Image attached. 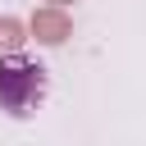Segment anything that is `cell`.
<instances>
[{
	"mask_svg": "<svg viewBox=\"0 0 146 146\" xmlns=\"http://www.w3.org/2000/svg\"><path fill=\"white\" fill-rule=\"evenodd\" d=\"M46 100V68L27 55H0V110L27 119Z\"/></svg>",
	"mask_w": 146,
	"mask_h": 146,
	"instance_id": "6da1fadb",
	"label": "cell"
},
{
	"mask_svg": "<svg viewBox=\"0 0 146 146\" xmlns=\"http://www.w3.org/2000/svg\"><path fill=\"white\" fill-rule=\"evenodd\" d=\"M27 32H32V41H36V46H64V41L73 36V18H68V9L41 5V9L27 18Z\"/></svg>",
	"mask_w": 146,
	"mask_h": 146,
	"instance_id": "7a4b0ae2",
	"label": "cell"
},
{
	"mask_svg": "<svg viewBox=\"0 0 146 146\" xmlns=\"http://www.w3.org/2000/svg\"><path fill=\"white\" fill-rule=\"evenodd\" d=\"M32 41L27 23L14 18V14H0V55H23V46Z\"/></svg>",
	"mask_w": 146,
	"mask_h": 146,
	"instance_id": "3957f363",
	"label": "cell"
},
{
	"mask_svg": "<svg viewBox=\"0 0 146 146\" xmlns=\"http://www.w3.org/2000/svg\"><path fill=\"white\" fill-rule=\"evenodd\" d=\"M46 5H55V9H68V5H73V0H46Z\"/></svg>",
	"mask_w": 146,
	"mask_h": 146,
	"instance_id": "277c9868",
	"label": "cell"
}]
</instances>
